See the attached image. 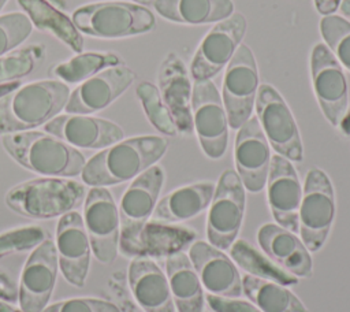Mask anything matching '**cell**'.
I'll list each match as a JSON object with an SVG mask.
<instances>
[{"label":"cell","mask_w":350,"mask_h":312,"mask_svg":"<svg viewBox=\"0 0 350 312\" xmlns=\"http://www.w3.org/2000/svg\"><path fill=\"white\" fill-rule=\"evenodd\" d=\"M168 140L160 135H138L122 140L90 157L81 178L90 186H112L134 179L154 166L167 152Z\"/></svg>","instance_id":"1"},{"label":"cell","mask_w":350,"mask_h":312,"mask_svg":"<svg viewBox=\"0 0 350 312\" xmlns=\"http://www.w3.org/2000/svg\"><path fill=\"white\" fill-rule=\"evenodd\" d=\"M70 93L67 83L57 79L21 85L0 99V135L45 125L64 109Z\"/></svg>","instance_id":"2"},{"label":"cell","mask_w":350,"mask_h":312,"mask_svg":"<svg viewBox=\"0 0 350 312\" xmlns=\"http://www.w3.org/2000/svg\"><path fill=\"white\" fill-rule=\"evenodd\" d=\"M1 144L18 164L44 177H77L86 163L85 156L77 148L45 131L27 130L4 134Z\"/></svg>","instance_id":"3"},{"label":"cell","mask_w":350,"mask_h":312,"mask_svg":"<svg viewBox=\"0 0 350 312\" xmlns=\"http://www.w3.org/2000/svg\"><path fill=\"white\" fill-rule=\"evenodd\" d=\"M85 186L77 181L42 177L11 187L5 205L29 219H52L74 211L85 198Z\"/></svg>","instance_id":"4"},{"label":"cell","mask_w":350,"mask_h":312,"mask_svg":"<svg viewBox=\"0 0 350 312\" xmlns=\"http://www.w3.org/2000/svg\"><path fill=\"white\" fill-rule=\"evenodd\" d=\"M75 27L96 38H126L150 31L156 18L146 7L129 1H100L86 4L72 12Z\"/></svg>","instance_id":"5"},{"label":"cell","mask_w":350,"mask_h":312,"mask_svg":"<svg viewBox=\"0 0 350 312\" xmlns=\"http://www.w3.org/2000/svg\"><path fill=\"white\" fill-rule=\"evenodd\" d=\"M335 212V192L329 177L321 168H310L298 211V233L309 252H317L325 244Z\"/></svg>","instance_id":"6"},{"label":"cell","mask_w":350,"mask_h":312,"mask_svg":"<svg viewBox=\"0 0 350 312\" xmlns=\"http://www.w3.org/2000/svg\"><path fill=\"white\" fill-rule=\"evenodd\" d=\"M206 237L211 245L230 249L242 227L246 208V189L237 171L221 172L208 207Z\"/></svg>","instance_id":"7"},{"label":"cell","mask_w":350,"mask_h":312,"mask_svg":"<svg viewBox=\"0 0 350 312\" xmlns=\"http://www.w3.org/2000/svg\"><path fill=\"white\" fill-rule=\"evenodd\" d=\"M254 108L269 146L290 161H301L304 159L301 134L282 94L272 85L262 83L258 88Z\"/></svg>","instance_id":"8"},{"label":"cell","mask_w":350,"mask_h":312,"mask_svg":"<svg viewBox=\"0 0 350 312\" xmlns=\"http://www.w3.org/2000/svg\"><path fill=\"white\" fill-rule=\"evenodd\" d=\"M191 118L202 152L209 159H220L228 145L230 125L221 96L211 79L194 81Z\"/></svg>","instance_id":"9"},{"label":"cell","mask_w":350,"mask_h":312,"mask_svg":"<svg viewBox=\"0 0 350 312\" xmlns=\"http://www.w3.org/2000/svg\"><path fill=\"white\" fill-rule=\"evenodd\" d=\"M260 88L258 68L252 49L241 44L227 64L221 100L231 129H239L250 116Z\"/></svg>","instance_id":"10"},{"label":"cell","mask_w":350,"mask_h":312,"mask_svg":"<svg viewBox=\"0 0 350 312\" xmlns=\"http://www.w3.org/2000/svg\"><path fill=\"white\" fill-rule=\"evenodd\" d=\"M82 219L94 257L104 264L112 263L119 252L120 219L107 187L92 186L85 198Z\"/></svg>","instance_id":"11"},{"label":"cell","mask_w":350,"mask_h":312,"mask_svg":"<svg viewBox=\"0 0 350 312\" xmlns=\"http://www.w3.org/2000/svg\"><path fill=\"white\" fill-rule=\"evenodd\" d=\"M246 29V18L241 12L216 22L196 49L190 66L193 79H212L219 74L232 59Z\"/></svg>","instance_id":"12"},{"label":"cell","mask_w":350,"mask_h":312,"mask_svg":"<svg viewBox=\"0 0 350 312\" xmlns=\"http://www.w3.org/2000/svg\"><path fill=\"white\" fill-rule=\"evenodd\" d=\"M310 75L321 112L332 126H339L349 107L347 79L342 64L323 42L310 52Z\"/></svg>","instance_id":"13"},{"label":"cell","mask_w":350,"mask_h":312,"mask_svg":"<svg viewBox=\"0 0 350 312\" xmlns=\"http://www.w3.org/2000/svg\"><path fill=\"white\" fill-rule=\"evenodd\" d=\"M164 170L154 164L135 177L119 204L120 244L133 241L149 222L164 185Z\"/></svg>","instance_id":"14"},{"label":"cell","mask_w":350,"mask_h":312,"mask_svg":"<svg viewBox=\"0 0 350 312\" xmlns=\"http://www.w3.org/2000/svg\"><path fill=\"white\" fill-rule=\"evenodd\" d=\"M57 270L56 246L46 238L31 250L21 272L18 302L23 312H41L46 308L56 285Z\"/></svg>","instance_id":"15"},{"label":"cell","mask_w":350,"mask_h":312,"mask_svg":"<svg viewBox=\"0 0 350 312\" xmlns=\"http://www.w3.org/2000/svg\"><path fill=\"white\" fill-rule=\"evenodd\" d=\"M271 157L269 142L258 119L250 116L238 129L234 145L237 174L246 190L258 193L265 187Z\"/></svg>","instance_id":"16"},{"label":"cell","mask_w":350,"mask_h":312,"mask_svg":"<svg viewBox=\"0 0 350 312\" xmlns=\"http://www.w3.org/2000/svg\"><path fill=\"white\" fill-rule=\"evenodd\" d=\"M56 253L64 279L77 287L86 283L92 246L83 219L77 211L60 216L56 227Z\"/></svg>","instance_id":"17"},{"label":"cell","mask_w":350,"mask_h":312,"mask_svg":"<svg viewBox=\"0 0 350 312\" xmlns=\"http://www.w3.org/2000/svg\"><path fill=\"white\" fill-rule=\"evenodd\" d=\"M135 73L124 64L97 73L70 93L64 111L90 115L107 108L134 82Z\"/></svg>","instance_id":"18"},{"label":"cell","mask_w":350,"mask_h":312,"mask_svg":"<svg viewBox=\"0 0 350 312\" xmlns=\"http://www.w3.org/2000/svg\"><path fill=\"white\" fill-rule=\"evenodd\" d=\"M267 200L276 224L298 231V211L302 200V186L293 163L275 153L271 157L267 178Z\"/></svg>","instance_id":"19"},{"label":"cell","mask_w":350,"mask_h":312,"mask_svg":"<svg viewBox=\"0 0 350 312\" xmlns=\"http://www.w3.org/2000/svg\"><path fill=\"white\" fill-rule=\"evenodd\" d=\"M44 131L77 149H104L124 135L120 126L111 120L79 114L57 115L44 125Z\"/></svg>","instance_id":"20"},{"label":"cell","mask_w":350,"mask_h":312,"mask_svg":"<svg viewBox=\"0 0 350 312\" xmlns=\"http://www.w3.org/2000/svg\"><path fill=\"white\" fill-rule=\"evenodd\" d=\"M189 257L202 283V287L216 296L239 297L242 276L231 257L223 249L209 242L196 241L189 248Z\"/></svg>","instance_id":"21"},{"label":"cell","mask_w":350,"mask_h":312,"mask_svg":"<svg viewBox=\"0 0 350 312\" xmlns=\"http://www.w3.org/2000/svg\"><path fill=\"white\" fill-rule=\"evenodd\" d=\"M159 92L165 103L178 133L191 134V81L183 60L176 52H168L159 68Z\"/></svg>","instance_id":"22"},{"label":"cell","mask_w":350,"mask_h":312,"mask_svg":"<svg viewBox=\"0 0 350 312\" xmlns=\"http://www.w3.org/2000/svg\"><path fill=\"white\" fill-rule=\"evenodd\" d=\"M257 241L264 253L291 275L297 278L312 275L310 252L293 231L276 223H265L258 229Z\"/></svg>","instance_id":"23"},{"label":"cell","mask_w":350,"mask_h":312,"mask_svg":"<svg viewBox=\"0 0 350 312\" xmlns=\"http://www.w3.org/2000/svg\"><path fill=\"white\" fill-rule=\"evenodd\" d=\"M129 286L145 312H175L164 271L149 257H134L129 265Z\"/></svg>","instance_id":"24"},{"label":"cell","mask_w":350,"mask_h":312,"mask_svg":"<svg viewBox=\"0 0 350 312\" xmlns=\"http://www.w3.org/2000/svg\"><path fill=\"white\" fill-rule=\"evenodd\" d=\"M196 235L191 229L150 220L133 241L120 244L119 249L133 257H168L190 246Z\"/></svg>","instance_id":"25"},{"label":"cell","mask_w":350,"mask_h":312,"mask_svg":"<svg viewBox=\"0 0 350 312\" xmlns=\"http://www.w3.org/2000/svg\"><path fill=\"white\" fill-rule=\"evenodd\" d=\"M215 187L216 185L213 182L204 181L172 190L157 201L152 220L178 223L200 215L209 207Z\"/></svg>","instance_id":"26"},{"label":"cell","mask_w":350,"mask_h":312,"mask_svg":"<svg viewBox=\"0 0 350 312\" xmlns=\"http://www.w3.org/2000/svg\"><path fill=\"white\" fill-rule=\"evenodd\" d=\"M165 275L178 312H202L204 290L193 263L183 250L165 260Z\"/></svg>","instance_id":"27"},{"label":"cell","mask_w":350,"mask_h":312,"mask_svg":"<svg viewBox=\"0 0 350 312\" xmlns=\"http://www.w3.org/2000/svg\"><path fill=\"white\" fill-rule=\"evenodd\" d=\"M160 16L180 25H206L234 14L232 0H153Z\"/></svg>","instance_id":"28"},{"label":"cell","mask_w":350,"mask_h":312,"mask_svg":"<svg viewBox=\"0 0 350 312\" xmlns=\"http://www.w3.org/2000/svg\"><path fill=\"white\" fill-rule=\"evenodd\" d=\"M31 23L41 31L51 33L75 53L83 49V38L74 22L46 0H16Z\"/></svg>","instance_id":"29"},{"label":"cell","mask_w":350,"mask_h":312,"mask_svg":"<svg viewBox=\"0 0 350 312\" xmlns=\"http://www.w3.org/2000/svg\"><path fill=\"white\" fill-rule=\"evenodd\" d=\"M242 293L261 312H309L286 286L249 274L242 276Z\"/></svg>","instance_id":"30"},{"label":"cell","mask_w":350,"mask_h":312,"mask_svg":"<svg viewBox=\"0 0 350 312\" xmlns=\"http://www.w3.org/2000/svg\"><path fill=\"white\" fill-rule=\"evenodd\" d=\"M231 259L243 268L249 275L272 281L283 286H291L298 283V278L283 270L267 255L258 252L253 245L245 239H237L230 246Z\"/></svg>","instance_id":"31"},{"label":"cell","mask_w":350,"mask_h":312,"mask_svg":"<svg viewBox=\"0 0 350 312\" xmlns=\"http://www.w3.org/2000/svg\"><path fill=\"white\" fill-rule=\"evenodd\" d=\"M123 64L113 52H83L77 53L67 62H62L49 68V75L59 78L64 83H78L89 79L97 73Z\"/></svg>","instance_id":"32"},{"label":"cell","mask_w":350,"mask_h":312,"mask_svg":"<svg viewBox=\"0 0 350 312\" xmlns=\"http://www.w3.org/2000/svg\"><path fill=\"white\" fill-rule=\"evenodd\" d=\"M135 93L142 104L146 118L154 126V129H157L160 133L165 135H171V137L176 135L178 130H176L175 122L165 103L163 101L159 88L152 82L142 81L137 85Z\"/></svg>","instance_id":"33"},{"label":"cell","mask_w":350,"mask_h":312,"mask_svg":"<svg viewBox=\"0 0 350 312\" xmlns=\"http://www.w3.org/2000/svg\"><path fill=\"white\" fill-rule=\"evenodd\" d=\"M319 29L328 49L350 71V22L340 15H324Z\"/></svg>","instance_id":"34"},{"label":"cell","mask_w":350,"mask_h":312,"mask_svg":"<svg viewBox=\"0 0 350 312\" xmlns=\"http://www.w3.org/2000/svg\"><path fill=\"white\" fill-rule=\"evenodd\" d=\"M41 45H30L0 57V83L14 82L29 75L45 57Z\"/></svg>","instance_id":"35"},{"label":"cell","mask_w":350,"mask_h":312,"mask_svg":"<svg viewBox=\"0 0 350 312\" xmlns=\"http://www.w3.org/2000/svg\"><path fill=\"white\" fill-rule=\"evenodd\" d=\"M33 31V23L26 14L10 12L0 15V57L25 42Z\"/></svg>","instance_id":"36"},{"label":"cell","mask_w":350,"mask_h":312,"mask_svg":"<svg viewBox=\"0 0 350 312\" xmlns=\"http://www.w3.org/2000/svg\"><path fill=\"white\" fill-rule=\"evenodd\" d=\"M46 239V231L38 226L14 229L0 234V259L12 253L36 249Z\"/></svg>","instance_id":"37"},{"label":"cell","mask_w":350,"mask_h":312,"mask_svg":"<svg viewBox=\"0 0 350 312\" xmlns=\"http://www.w3.org/2000/svg\"><path fill=\"white\" fill-rule=\"evenodd\" d=\"M41 312H120V309L115 304L101 298L78 297L52 304Z\"/></svg>","instance_id":"38"},{"label":"cell","mask_w":350,"mask_h":312,"mask_svg":"<svg viewBox=\"0 0 350 312\" xmlns=\"http://www.w3.org/2000/svg\"><path fill=\"white\" fill-rule=\"evenodd\" d=\"M205 298L213 312H261L252 301L238 297H223L208 293Z\"/></svg>","instance_id":"39"},{"label":"cell","mask_w":350,"mask_h":312,"mask_svg":"<svg viewBox=\"0 0 350 312\" xmlns=\"http://www.w3.org/2000/svg\"><path fill=\"white\" fill-rule=\"evenodd\" d=\"M19 290L16 285L4 274L0 271V300H4L7 302H15L18 301Z\"/></svg>","instance_id":"40"},{"label":"cell","mask_w":350,"mask_h":312,"mask_svg":"<svg viewBox=\"0 0 350 312\" xmlns=\"http://www.w3.org/2000/svg\"><path fill=\"white\" fill-rule=\"evenodd\" d=\"M340 3H342V0H314L316 10L321 15L334 14L339 8Z\"/></svg>","instance_id":"41"},{"label":"cell","mask_w":350,"mask_h":312,"mask_svg":"<svg viewBox=\"0 0 350 312\" xmlns=\"http://www.w3.org/2000/svg\"><path fill=\"white\" fill-rule=\"evenodd\" d=\"M22 83L19 81H14V82H5V83H0V99H3L5 94L11 93L12 90H15L16 88H19Z\"/></svg>","instance_id":"42"},{"label":"cell","mask_w":350,"mask_h":312,"mask_svg":"<svg viewBox=\"0 0 350 312\" xmlns=\"http://www.w3.org/2000/svg\"><path fill=\"white\" fill-rule=\"evenodd\" d=\"M0 312H23L22 309H16L12 305H10L8 302L0 301Z\"/></svg>","instance_id":"43"},{"label":"cell","mask_w":350,"mask_h":312,"mask_svg":"<svg viewBox=\"0 0 350 312\" xmlns=\"http://www.w3.org/2000/svg\"><path fill=\"white\" fill-rule=\"evenodd\" d=\"M339 8L342 10V12L347 16H350V0H342Z\"/></svg>","instance_id":"44"},{"label":"cell","mask_w":350,"mask_h":312,"mask_svg":"<svg viewBox=\"0 0 350 312\" xmlns=\"http://www.w3.org/2000/svg\"><path fill=\"white\" fill-rule=\"evenodd\" d=\"M46 1H49L52 5H55V7L60 8V10H64L67 7V1L66 0H46Z\"/></svg>","instance_id":"45"},{"label":"cell","mask_w":350,"mask_h":312,"mask_svg":"<svg viewBox=\"0 0 350 312\" xmlns=\"http://www.w3.org/2000/svg\"><path fill=\"white\" fill-rule=\"evenodd\" d=\"M138 3H142V4H149V3H153V0H135Z\"/></svg>","instance_id":"46"},{"label":"cell","mask_w":350,"mask_h":312,"mask_svg":"<svg viewBox=\"0 0 350 312\" xmlns=\"http://www.w3.org/2000/svg\"><path fill=\"white\" fill-rule=\"evenodd\" d=\"M7 1H8V0H0V11L3 10V7L5 5V3H7Z\"/></svg>","instance_id":"47"}]
</instances>
